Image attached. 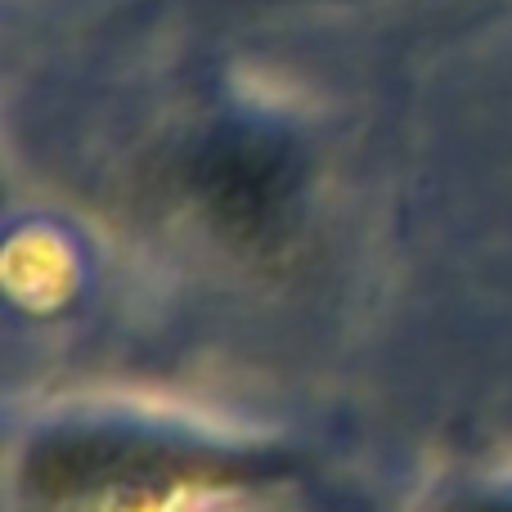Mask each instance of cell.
I'll use <instances>...</instances> for the list:
<instances>
[{
	"instance_id": "cell-1",
	"label": "cell",
	"mask_w": 512,
	"mask_h": 512,
	"mask_svg": "<svg viewBox=\"0 0 512 512\" xmlns=\"http://www.w3.org/2000/svg\"><path fill=\"white\" fill-rule=\"evenodd\" d=\"M234 463V445L212 450L207 436L113 418L45 441L32 459V495L59 499L41 512H176L207 490H230Z\"/></svg>"
},
{
	"instance_id": "cell-2",
	"label": "cell",
	"mask_w": 512,
	"mask_h": 512,
	"mask_svg": "<svg viewBox=\"0 0 512 512\" xmlns=\"http://www.w3.org/2000/svg\"><path fill=\"white\" fill-rule=\"evenodd\" d=\"M436 512H512V486H495V490H472V495L441 504Z\"/></svg>"
}]
</instances>
